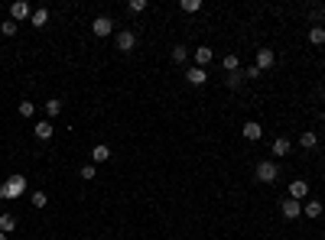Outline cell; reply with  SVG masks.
Instances as JSON below:
<instances>
[{
	"mask_svg": "<svg viewBox=\"0 0 325 240\" xmlns=\"http://www.w3.org/2000/svg\"><path fill=\"white\" fill-rule=\"evenodd\" d=\"M127 10H130V13H143V10H147V0H130Z\"/></svg>",
	"mask_w": 325,
	"mask_h": 240,
	"instance_id": "28",
	"label": "cell"
},
{
	"mask_svg": "<svg viewBox=\"0 0 325 240\" xmlns=\"http://www.w3.org/2000/svg\"><path fill=\"white\" fill-rule=\"evenodd\" d=\"M289 149H293V143H289L286 136H276L273 140V156H286Z\"/></svg>",
	"mask_w": 325,
	"mask_h": 240,
	"instance_id": "15",
	"label": "cell"
},
{
	"mask_svg": "<svg viewBox=\"0 0 325 240\" xmlns=\"http://www.w3.org/2000/svg\"><path fill=\"white\" fill-rule=\"evenodd\" d=\"M192 56H195V65H198V68H205L211 59H215V52H211V46H198V49L192 52Z\"/></svg>",
	"mask_w": 325,
	"mask_h": 240,
	"instance_id": "11",
	"label": "cell"
},
{
	"mask_svg": "<svg viewBox=\"0 0 325 240\" xmlns=\"http://www.w3.org/2000/svg\"><path fill=\"white\" fill-rule=\"evenodd\" d=\"M94 175H98V169H94V162H85V166H81V179H85V182H91Z\"/></svg>",
	"mask_w": 325,
	"mask_h": 240,
	"instance_id": "27",
	"label": "cell"
},
{
	"mask_svg": "<svg viewBox=\"0 0 325 240\" xmlns=\"http://www.w3.org/2000/svg\"><path fill=\"white\" fill-rule=\"evenodd\" d=\"M273 62H276V52H273V49H260V52H257V62H254V65H257L260 72H267V68H273Z\"/></svg>",
	"mask_w": 325,
	"mask_h": 240,
	"instance_id": "9",
	"label": "cell"
},
{
	"mask_svg": "<svg viewBox=\"0 0 325 240\" xmlns=\"http://www.w3.org/2000/svg\"><path fill=\"white\" fill-rule=\"evenodd\" d=\"M221 65H225V72H228V75H231V72H241V59L234 56V52H231V56H225V59H221Z\"/></svg>",
	"mask_w": 325,
	"mask_h": 240,
	"instance_id": "18",
	"label": "cell"
},
{
	"mask_svg": "<svg viewBox=\"0 0 325 240\" xmlns=\"http://www.w3.org/2000/svg\"><path fill=\"white\" fill-rule=\"evenodd\" d=\"M241 133H244V140H251V143H257L260 136H264V127H260L257 120H247L244 127H241Z\"/></svg>",
	"mask_w": 325,
	"mask_h": 240,
	"instance_id": "7",
	"label": "cell"
},
{
	"mask_svg": "<svg viewBox=\"0 0 325 240\" xmlns=\"http://www.w3.org/2000/svg\"><path fill=\"white\" fill-rule=\"evenodd\" d=\"M280 211H283V217H286V221H296V217L302 214V201H296V198H286V201L280 204Z\"/></svg>",
	"mask_w": 325,
	"mask_h": 240,
	"instance_id": "4",
	"label": "cell"
},
{
	"mask_svg": "<svg viewBox=\"0 0 325 240\" xmlns=\"http://www.w3.org/2000/svg\"><path fill=\"white\" fill-rule=\"evenodd\" d=\"M322 101H325V91H322Z\"/></svg>",
	"mask_w": 325,
	"mask_h": 240,
	"instance_id": "33",
	"label": "cell"
},
{
	"mask_svg": "<svg viewBox=\"0 0 325 240\" xmlns=\"http://www.w3.org/2000/svg\"><path fill=\"white\" fill-rule=\"evenodd\" d=\"M26 17H33V7L26 4V0H17V4L10 7V20H13V23H20V20H26Z\"/></svg>",
	"mask_w": 325,
	"mask_h": 240,
	"instance_id": "5",
	"label": "cell"
},
{
	"mask_svg": "<svg viewBox=\"0 0 325 240\" xmlns=\"http://www.w3.org/2000/svg\"><path fill=\"white\" fill-rule=\"evenodd\" d=\"M260 75H264V72H260L257 65H247V68H244V81H251V78H260Z\"/></svg>",
	"mask_w": 325,
	"mask_h": 240,
	"instance_id": "30",
	"label": "cell"
},
{
	"mask_svg": "<svg viewBox=\"0 0 325 240\" xmlns=\"http://www.w3.org/2000/svg\"><path fill=\"white\" fill-rule=\"evenodd\" d=\"M309 43L312 46H325V30L322 26H312V30H309Z\"/></svg>",
	"mask_w": 325,
	"mask_h": 240,
	"instance_id": "20",
	"label": "cell"
},
{
	"mask_svg": "<svg viewBox=\"0 0 325 240\" xmlns=\"http://www.w3.org/2000/svg\"><path fill=\"white\" fill-rule=\"evenodd\" d=\"M185 78H189L192 88H202L205 81H208V72H205V68H198V65H192L189 72H185Z\"/></svg>",
	"mask_w": 325,
	"mask_h": 240,
	"instance_id": "6",
	"label": "cell"
},
{
	"mask_svg": "<svg viewBox=\"0 0 325 240\" xmlns=\"http://www.w3.org/2000/svg\"><path fill=\"white\" fill-rule=\"evenodd\" d=\"M306 195H309V182H289V198L302 201Z\"/></svg>",
	"mask_w": 325,
	"mask_h": 240,
	"instance_id": "12",
	"label": "cell"
},
{
	"mask_svg": "<svg viewBox=\"0 0 325 240\" xmlns=\"http://www.w3.org/2000/svg\"><path fill=\"white\" fill-rule=\"evenodd\" d=\"M17 114H20V117H26V120H30V117H33V114H36V104H33V101H20V107H17Z\"/></svg>",
	"mask_w": 325,
	"mask_h": 240,
	"instance_id": "22",
	"label": "cell"
},
{
	"mask_svg": "<svg viewBox=\"0 0 325 240\" xmlns=\"http://www.w3.org/2000/svg\"><path fill=\"white\" fill-rule=\"evenodd\" d=\"M254 175H257V182H276L280 179V166L276 162H270V159H264V162H257V169H254Z\"/></svg>",
	"mask_w": 325,
	"mask_h": 240,
	"instance_id": "2",
	"label": "cell"
},
{
	"mask_svg": "<svg viewBox=\"0 0 325 240\" xmlns=\"http://www.w3.org/2000/svg\"><path fill=\"white\" fill-rule=\"evenodd\" d=\"M302 214H306V217H319V214H322V204L312 198V201H306V204H302Z\"/></svg>",
	"mask_w": 325,
	"mask_h": 240,
	"instance_id": "19",
	"label": "cell"
},
{
	"mask_svg": "<svg viewBox=\"0 0 325 240\" xmlns=\"http://www.w3.org/2000/svg\"><path fill=\"white\" fill-rule=\"evenodd\" d=\"M91 159H94V162H111V146H104V143H98V146L91 149Z\"/></svg>",
	"mask_w": 325,
	"mask_h": 240,
	"instance_id": "14",
	"label": "cell"
},
{
	"mask_svg": "<svg viewBox=\"0 0 325 240\" xmlns=\"http://www.w3.org/2000/svg\"><path fill=\"white\" fill-rule=\"evenodd\" d=\"M299 146L302 149H315L319 146V133H315V130H306V133L299 136Z\"/></svg>",
	"mask_w": 325,
	"mask_h": 240,
	"instance_id": "13",
	"label": "cell"
},
{
	"mask_svg": "<svg viewBox=\"0 0 325 240\" xmlns=\"http://www.w3.org/2000/svg\"><path fill=\"white\" fill-rule=\"evenodd\" d=\"M114 46H117V52H130V49L137 46V33H134V30H121V33L114 36Z\"/></svg>",
	"mask_w": 325,
	"mask_h": 240,
	"instance_id": "3",
	"label": "cell"
},
{
	"mask_svg": "<svg viewBox=\"0 0 325 240\" xmlns=\"http://www.w3.org/2000/svg\"><path fill=\"white\" fill-rule=\"evenodd\" d=\"M0 240H7V234H0Z\"/></svg>",
	"mask_w": 325,
	"mask_h": 240,
	"instance_id": "31",
	"label": "cell"
},
{
	"mask_svg": "<svg viewBox=\"0 0 325 240\" xmlns=\"http://www.w3.org/2000/svg\"><path fill=\"white\" fill-rule=\"evenodd\" d=\"M26 191V179L23 175H10L4 185H0V198H17V195H23Z\"/></svg>",
	"mask_w": 325,
	"mask_h": 240,
	"instance_id": "1",
	"label": "cell"
},
{
	"mask_svg": "<svg viewBox=\"0 0 325 240\" xmlns=\"http://www.w3.org/2000/svg\"><path fill=\"white\" fill-rule=\"evenodd\" d=\"M59 114H62V101H59V98L46 101V120H55Z\"/></svg>",
	"mask_w": 325,
	"mask_h": 240,
	"instance_id": "16",
	"label": "cell"
},
{
	"mask_svg": "<svg viewBox=\"0 0 325 240\" xmlns=\"http://www.w3.org/2000/svg\"><path fill=\"white\" fill-rule=\"evenodd\" d=\"M225 85L231 88V91H234V88H241V85H244V72H231V75L225 78Z\"/></svg>",
	"mask_w": 325,
	"mask_h": 240,
	"instance_id": "24",
	"label": "cell"
},
{
	"mask_svg": "<svg viewBox=\"0 0 325 240\" xmlns=\"http://www.w3.org/2000/svg\"><path fill=\"white\" fill-rule=\"evenodd\" d=\"M46 23H49V10H46V7L33 10V26H46Z\"/></svg>",
	"mask_w": 325,
	"mask_h": 240,
	"instance_id": "23",
	"label": "cell"
},
{
	"mask_svg": "<svg viewBox=\"0 0 325 240\" xmlns=\"http://www.w3.org/2000/svg\"><path fill=\"white\" fill-rule=\"evenodd\" d=\"M17 230V217L13 214H0V234H13Z\"/></svg>",
	"mask_w": 325,
	"mask_h": 240,
	"instance_id": "17",
	"label": "cell"
},
{
	"mask_svg": "<svg viewBox=\"0 0 325 240\" xmlns=\"http://www.w3.org/2000/svg\"><path fill=\"white\" fill-rule=\"evenodd\" d=\"M179 10L182 13H198L202 10V0H179Z\"/></svg>",
	"mask_w": 325,
	"mask_h": 240,
	"instance_id": "21",
	"label": "cell"
},
{
	"mask_svg": "<svg viewBox=\"0 0 325 240\" xmlns=\"http://www.w3.org/2000/svg\"><path fill=\"white\" fill-rule=\"evenodd\" d=\"M33 133H36V140H52V133H55V127H52V120H39L36 127H33Z\"/></svg>",
	"mask_w": 325,
	"mask_h": 240,
	"instance_id": "10",
	"label": "cell"
},
{
	"mask_svg": "<svg viewBox=\"0 0 325 240\" xmlns=\"http://www.w3.org/2000/svg\"><path fill=\"white\" fill-rule=\"evenodd\" d=\"M111 30H114L111 17H98V20L91 23V33H94V36H101V39H104V36H111Z\"/></svg>",
	"mask_w": 325,
	"mask_h": 240,
	"instance_id": "8",
	"label": "cell"
},
{
	"mask_svg": "<svg viewBox=\"0 0 325 240\" xmlns=\"http://www.w3.org/2000/svg\"><path fill=\"white\" fill-rule=\"evenodd\" d=\"M185 59H189V49H185V46H172V62H179V65H182Z\"/></svg>",
	"mask_w": 325,
	"mask_h": 240,
	"instance_id": "26",
	"label": "cell"
},
{
	"mask_svg": "<svg viewBox=\"0 0 325 240\" xmlns=\"http://www.w3.org/2000/svg\"><path fill=\"white\" fill-rule=\"evenodd\" d=\"M322 123H325V111H322Z\"/></svg>",
	"mask_w": 325,
	"mask_h": 240,
	"instance_id": "32",
	"label": "cell"
},
{
	"mask_svg": "<svg viewBox=\"0 0 325 240\" xmlns=\"http://www.w3.org/2000/svg\"><path fill=\"white\" fill-rule=\"evenodd\" d=\"M0 33H4V36H13V33H17V23H13V20H4V23H0Z\"/></svg>",
	"mask_w": 325,
	"mask_h": 240,
	"instance_id": "29",
	"label": "cell"
},
{
	"mask_svg": "<svg viewBox=\"0 0 325 240\" xmlns=\"http://www.w3.org/2000/svg\"><path fill=\"white\" fill-rule=\"evenodd\" d=\"M33 208H46V204H49V195H46V191H33Z\"/></svg>",
	"mask_w": 325,
	"mask_h": 240,
	"instance_id": "25",
	"label": "cell"
}]
</instances>
